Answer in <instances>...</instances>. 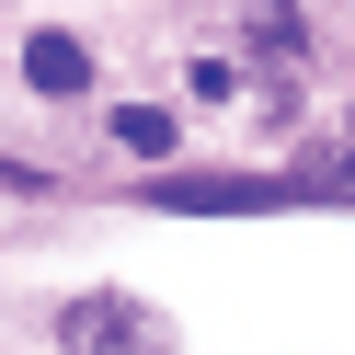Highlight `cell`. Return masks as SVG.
<instances>
[{
	"label": "cell",
	"mask_w": 355,
	"mask_h": 355,
	"mask_svg": "<svg viewBox=\"0 0 355 355\" xmlns=\"http://www.w3.org/2000/svg\"><path fill=\"white\" fill-rule=\"evenodd\" d=\"M24 80H35V92H92V58H80V35H35V46H24Z\"/></svg>",
	"instance_id": "obj_3"
},
{
	"label": "cell",
	"mask_w": 355,
	"mask_h": 355,
	"mask_svg": "<svg viewBox=\"0 0 355 355\" xmlns=\"http://www.w3.org/2000/svg\"><path fill=\"white\" fill-rule=\"evenodd\" d=\"M309 184H252V172H161L149 207H184V218H263V207H298Z\"/></svg>",
	"instance_id": "obj_2"
},
{
	"label": "cell",
	"mask_w": 355,
	"mask_h": 355,
	"mask_svg": "<svg viewBox=\"0 0 355 355\" xmlns=\"http://www.w3.org/2000/svg\"><path fill=\"white\" fill-rule=\"evenodd\" d=\"M58 344L69 355H172V321L149 298H126V286H92V298L58 309Z\"/></svg>",
	"instance_id": "obj_1"
},
{
	"label": "cell",
	"mask_w": 355,
	"mask_h": 355,
	"mask_svg": "<svg viewBox=\"0 0 355 355\" xmlns=\"http://www.w3.org/2000/svg\"><path fill=\"white\" fill-rule=\"evenodd\" d=\"M115 149H138V161H161V149H172V115H161V103H126V115H115Z\"/></svg>",
	"instance_id": "obj_4"
}]
</instances>
